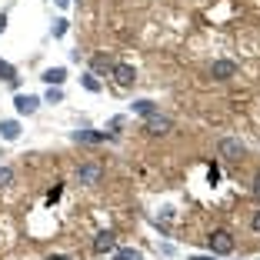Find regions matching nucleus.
Here are the masks:
<instances>
[{"instance_id":"nucleus-1","label":"nucleus","mask_w":260,"mask_h":260,"mask_svg":"<svg viewBox=\"0 0 260 260\" xmlns=\"http://www.w3.org/2000/svg\"><path fill=\"white\" fill-rule=\"evenodd\" d=\"M207 244H210V250L214 253H234V234H230V230H223V227H217L214 234H210V237H207Z\"/></svg>"},{"instance_id":"nucleus-2","label":"nucleus","mask_w":260,"mask_h":260,"mask_svg":"<svg viewBox=\"0 0 260 260\" xmlns=\"http://www.w3.org/2000/svg\"><path fill=\"white\" fill-rule=\"evenodd\" d=\"M220 153L227 157V160H237V157L247 153V147H244V140H237V137H223L220 140Z\"/></svg>"},{"instance_id":"nucleus-3","label":"nucleus","mask_w":260,"mask_h":260,"mask_svg":"<svg viewBox=\"0 0 260 260\" xmlns=\"http://www.w3.org/2000/svg\"><path fill=\"white\" fill-rule=\"evenodd\" d=\"M14 107H17V114L30 117L34 110L40 107V97H34V93H17V97H14Z\"/></svg>"},{"instance_id":"nucleus-4","label":"nucleus","mask_w":260,"mask_h":260,"mask_svg":"<svg viewBox=\"0 0 260 260\" xmlns=\"http://www.w3.org/2000/svg\"><path fill=\"white\" fill-rule=\"evenodd\" d=\"M234 74H237V63L234 60H214L210 63V77L214 80H230Z\"/></svg>"},{"instance_id":"nucleus-5","label":"nucleus","mask_w":260,"mask_h":260,"mask_svg":"<svg viewBox=\"0 0 260 260\" xmlns=\"http://www.w3.org/2000/svg\"><path fill=\"white\" fill-rule=\"evenodd\" d=\"M114 80L120 87H134V80H137V70L130 67V63H117L114 67Z\"/></svg>"},{"instance_id":"nucleus-6","label":"nucleus","mask_w":260,"mask_h":260,"mask_svg":"<svg viewBox=\"0 0 260 260\" xmlns=\"http://www.w3.org/2000/svg\"><path fill=\"white\" fill-rule=\"evenodd\" d=\"M90 67H93V74H100V77H107V74H114V67H117V60L110 54H97L90 60Z\"/></svg>"},{"instance_id":"nucleus-7","label":"nucleus","mask_w":260,"mask_h":260,"mask_svg":"<svg viewBox=\"0 0 260 260\" xmlns=\"http://www.w3.org/2000/svg\"><path fill=\"white\" fill-rule=\"evenodd\" d=\"M170 127H174L170 117H160V114L147 117V134H153V137H157V134H170Z\"/></svg>"},{"instance_id":"nucleus-8","label":"nucleus","mask_w":260,"mask_h":260,"mask_svg":"<svg viewBox=\"0 0 260 260\" xmlns=\"http://www.w3.org/2000/svg\"><path fill=\"white\" fill-rule=\"evenodd\" d=\"M100 174H104L100 164H84V167H77V180H80V184H97Z\"/></svg>"},{"instance_id":"nucleus-9","label":"nucleus","mask_w":260,"mask_h":260,"mask_svg":"<svg viewBox=\"0 0 260 260\" xmlns=\"http://www.w3.org/2000/svg\"><path fill=\"white\" fill-rule=\"evenodd\" d=\"M117 247V237H114V230H100L97 237H93V250L97 253H107Z\"/></svg>"},{"instance_id":"nucleus-10","label":"nucleus","mask_w":260,"mask_h":260,"mask_svg":"<svg viewBox=\"0 0 260 260\" xmlns=\"http://www.w3.org/2000/svg\"><path fill=\"white\" fill-rule=\"evenodd\" d=\"M70 137H74L77 144H104L107 134H104V130H74Z\"/></svg>"},{"instance_id":"nucleus-11","label":"nucleus","mask_w":260,"mask_h":260,"mask_svg":"<svg viewBox=\"0 0 260 260\" xmlns=\"http://www.w3.org/2000/svg\"><path fill=\"white\" fill-rule=\"evenodd\" d=\"M40 77H44L47 87H60L63 80H67V70H63V67H50V70H44Z\"/></svg>"},{"instance_id":"nucleus-12","label":"nucleus","mask_w":260,"mask_h":260,"mask_svg":"<svg viewBox=\"0 0 260 260\" xmlns=\"http://www.w3.org/2000/svg\"><path fill=\"white\" fill-rule=\"evenodd\" d=\"M0 80H4V84H10V87H20V77H17L14 63H7V60H0Z\"/></svg>"},{"instance_id":"nucleus-13","label":"nucleus","mask_w":260,"mask_h":260,"mask_svg":"<svg viewBox=\"0 0 260 260\" xmlns=\"http://www.w3.org/2000/svg\"><path fill=\"white\" fill-rule=\"evenodd\" d=\"M130 114L153 117V114H157V104H153V100H134V104H130Z\"/></svg>"},{"instance_id":"nucleus-14","label":"nucleus","mask_w":260,"mask_h":260,"mask_svg":"<svg viewBox=\"0 0 260 260\" xmlns=\"http://www.w3.org/2000/svg\"><path fill=\"white\" fill-rule=\"evenodd\" d=\"M0 137L4 140H17L20 137V123L17 120H0Z\"/></svg>"},{"instance_id":"nucleus-15","label":"nucleus","mask_w":260,"mask_h":260,"mask_svg":"<svg viewBox=\"0 0 260 260\" xmlns=\"http://www.w3.org/2000/svg\"><path fill=\"white\" fill-rule=\"evenodd\" d=\"M10 184H14V170H10V167H0V190H7Z\"/></svg>"},{"instance_id":"nucleus-16","label":"nucleus","mask_w":260,"mask_h":260,"mask_svg":"<svg viewBox=\"0 0 260 260\" xmlns=\"http://www.w3.org/2000/svg\"><path fill=\"white\" fill-rule=\"evenodd\" d=\"M117 260H140V250H130V247H120V250H117Z\"/></svg>"},{"instance_id":"nucleus-17","label":"nucleus","mask_w":260,"mask_h":260,"mask_svg":"<svg viewBox=\"0 0 260 260\" xmlns=\"http://www.w3.org/2000/svg\"><path fill=\"white\" fill-rule=\"evenodd\" d=\"M44 100H47V104H60V100H63V90H60V87H50Z\"/></svg>"},{"instance_id":"nucleus-18","label":"nucleus","mask_w":260,"mask_h":260,"mask_svg":"<svg viewBox=\"0 0 260 260\" xmlns=\"http://www.w3.org/2000/svg\"><path fill=\"white\" fill-rule=\"evenodd\" d=\"M50 34H54V37H63V34H67V20L60 17V20H57L54 27H50Z\"/></svg>"},{"instance_id":"nucleus-19","label":"nucleus","mask_w":260,"mask_h":260,"mask_svg":"<svg viewBox=\"0 0 260 260\" xmlns=\"http://www.w3.org/2000/svg\"><path fill=\"white\" fill-rule=\"evenodd\" d=\"M80 84H84L87 90H100V80H97V77H90V74H87L84 80H80Z\"/></svg>"},{"instance_id":"nucleus-20","label":"nucleus","mask_w":260,"mask_h":260,"mask_svg":"<svg viewBox=\"0 0 260 260\" xmlns=\"http://www.w3.org/2000/svg\"><path fill=\"white\" fill-rule=\"evenodd\" d=\"M207 180H210V184H220V170H217V167H210V170H207Z\"/></svg>"},{"instance_id":"nucleus-21","label":"nucleus","mask_w":260,"mask_h":260,"mask_svg":"<svg viewBox=\"0 0 260 260\" xmlns=\"http://www.w3.org/2000/svg\"><path fill=\"white\" fill-rule=\"evenodd\" d=\"M60 193H63V187H60V184H57V187H54V190L47 193V204H54V200H57V197H60Z\"/></svg>"},{"instance_id":"nucleus-22","label":"nucleus","mask_w":260,"mask_h":260,"mask_svg":"<svg viewBox=\"0 0 260 260\" xmlns=\"http://www.w3.org/2000/svg\"><path fill=\"white\" fill-rule=\"evenodd\" d=\"M253 193H257V200H260V174L253 177Z\"/></svg>"},{"instance_id":"nucleus-23","label":"nucleus","mask_w":260,"mask_h":260,"mask_svg":"<svg viewBox=\"0 0 260 260\" xmlns=\"http://www.w3.org/2000/svg\"><path fill=\"white\" fill-rule=\"evenodd\" d=\"M250 227H253V230H257V234H260V214H253V220H250Z\"/></svg>"},{"instance_id":"nucleus-24","label":"nucleus","mask_w":260,"mask_h":260,"mask_svg":"<svg viewBox=\"0 0 260 260\" xmlns=\"http://www.w3.org/2000/svg\"><path fill=\"white\" fill-rule=\"evenodd\" d=\"M47 260H70V257H67V253H50Z\"/></svg>"},{"instance_id":"nucleus-25","label":"nucleus","mask_w":260,"mask_h":260,"mask_svg":"<svg viewBox=\"0 0 260 260\" xmlns=\"http://www.w3.org/2000/svg\"><path fill=\"white\" fill-rule=\"evenodd\" d=\"M190 260H210V257H190Z\"/></svg>"}]
</instances>
